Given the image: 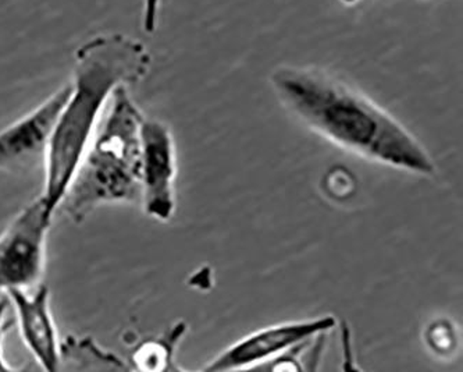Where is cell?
<instances>
[{"mask_svg":"<svg viewBox=\"0 0 463 372\" xmlns=\"http://www.w3.org/2000/svg\"><path fill=\"white\" fill-rule=\"evenodd\" d=\"M270 82L294 118L340 148L415 175L436 173L429 152L400 121L327 70L280 66Z\"/></svg>","mask_w":463,"mask_h":372,"instance_id":"1","label":"cell"},{"mask_svg":"<svg viewBox=\"0 0 463 372\" xmlns=\"http://www.w3.org/2000/svg\"><path fill=\"white\" fill-rule=\"evenodd\" d=\"M149 67L151 55L144 43L124 33H103L77 49L71 90L45 155L41 198L51 215L58 212L113 92L142 81Z\"/></svg>","mask_w":463,"mask_h":372,"instance_id":"2","label":"cell"},{"mask_svg":"<svg viewBox=\"0 0 463 372\" xmlns=\"http://www.w3.org/2000/svg\"><path fill=\"white\" fill-rule=\"evenodd\" d=\"M127 88L118 87L113 92L110 110L59 204L58 211L74 224H82L98 206L141 200L145 116Z\"/></svg>","mask_w":463,"mask_h":372,"instance_id":"3","label":"cell"},{"mask_svg":"<svg viewBox=\"0 0 463 372\" xmlns=\"http://www.w3.org/2000/svg\"><path fill=\"white\" fill-rule=\"evenodd\" d=\"M52 221L53 215L40 197L20 211L0 234V294L40 285Z\"/></svg>","mask_w":463,"mask_h":372,"instance_id":"4","label":"cell"},{"mask_svg":"<svg viewBox=\"0 0 463 372\" xmlns=\"http://www.w3.org/2000/svg\"><path fill=\"white\" fill-rule=\"evenodd\" d=\"M175 147L169 126L145 118L141 124V200L151 218L169 222L175 215Z\"/></svg>","mask_w":463,"mask_h":372,"instance_id":"5","label":"cell"},{"mask_svg":"<svg viewBox=\"0 0 463 372\" xmlns=\"http://www.w3.org/2000/svg\"><path fill=\"white\" fill-rule=\"evenodd\" d=\"M333 317H319L304 321L284 322L262 328L238 340L205 367V371H232L268 363L287 351L309 343L313 338L333 329Z\"/></svg>","mask_w":463,"mask_h":372,"instance_id":"6","label":"cell"},{"mask_svg":"<svg viewBox=\"0 0 463 372\" xmlns=\"http://www.w3.org/2000/svg\"><path fill=\"white\" fill-rule=\"evenodd\" d=\"M71 85L66 84L45 102L0 130V170H23L45 159L49 141Z\"/></svg>","mask_w":463,"mask_h":372,"instance_id":"7","label":"cell"},{"mask_svg":"<svg viewBox=\"0 0 463 372\" xmlns=\"http://www.w3.org/2000/svg\"><path fill=\"white\" fill-rule=\"evenodd\" d=\"M23 342L46 371H59L61 340L51 311V291L43 283L33 294L22 289L7 291Z\"/></svg>","mask_w":463,"mask_h":372,"instance_id":"8","label":"cell"},{"mask_svg":"<svg viewBox=\"0 0 463 372\" xmlns=\"http://www.w3.org/2000/svg\"><path fill=\"white\" fill-rule=\"evenodd\" d=\"M129 371L128 364L103 350L92 338L69 336L61 343L59 371Z\"/></svg>","mask_w":463,"mask_h":372,"instance_id":"9","label":"cell"},{"mask_svg":"<svg viewBox=\"0 0 463 372\" xmlns=\"http://www.w3.org/2000/svg\"><path fill=\"white\" fill-rule=\"evenodd\" d=\"M187 332V325L178 321L159 338L142 340L129 354L128 366L137 371H177L175 353Z\"/></svg>","mask_w":463,"mask_h":372,"instance_id":"10","label":"cell"},{"mask_svg":"<svg viewBox=\"0 0 463 372\" xmlns=\"http://www.w3.org/2000/svg\"><path fill=\"white\" fill-rule=\"evenodd\" d=\"M426 342L437 354H446L457 348V333L454 327L446 320L433 322L426 332Z\"/></svg>","mask_w":463,"mask_h":372,"instance_id":"11","label":"cell"},{"mask_svg":"<svg viewBox=\"0 0 463 372\" xmlns=\"http://www.w3.org/2000/svg\"><path fill=\"white\" fill-rule=\"evenodd\" d=\"M327 179L337 182V187H333L330 191H327L328 196H331V197H348V194H351L352 190L355 188V182L352 179L351 173L345 169H338V167H335V169L328 173Z\"/></svg>","mask_w":463,"mask_h":372,"instance_id":"12","label":"cell"},{"mask_svg":"<svg viewBox=\"0 0 463 372\" xmlns=\"http://www.w3.org/2000/svg\"><path fill=\"white\" fill-rule=\"evenodd\" d=\"M9 307V297L4 294V296L0 297V372L15 371L14 367L10 366L4 358V338L10 325V322L6 321V314Z\"/></svg>","mask_w":463,"mask_h":372,"instance_id":"13","label":"cell"},{"mask_svg":"<svg viewBox=\"0 0 463 372\" xmlns=\"http://www.w3.org/2000/svg\"><path fill=\"white\" fill-rule=\"evenodd\" d=\"M160 2L162 0H144L142 7V27L145 33H154L159 23Z\"/></svg>","mask_w":463,"mask_h":372,"instance_id":"14","label":"cell"},{"mask_svg":"<svg viewBox=\"0 0 463 372\" xmlns=\"http://www.w3.org/2000/svg\"><path fill=\"white\" fill-rule=\"evenodd\" d=\"M343 2H345V4H354L356 0H343Z\"/></svg>","mask_w":463,"mask_h":372,"instance_id":"15","label":"cell"}]
</instances>
